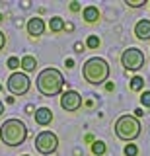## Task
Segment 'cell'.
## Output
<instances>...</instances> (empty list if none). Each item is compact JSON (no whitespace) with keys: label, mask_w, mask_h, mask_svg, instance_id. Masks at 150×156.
I'll return each mask as SVG.
<instances>
[{"label":"cell","mask_w":150,"mask_h":156,"mask_svg":"<svg viewBox=\"0 0 150 156\" xmlns=\"http://www.w3.org/2000/svg\"><path fill=\"white\" fill-rule=\"evenodd\" d=\"M35 86H37V92L45 98H53V96H59L65 88V76L59 68H43V70L37 74V80H35Z\"/></svg>","instance_id":"obj_1"},{"label":"cell","mask_w":150,"mask_h":156,"mask_svg":"<svg viewBox=\"0 0 150 156\" xmlns=\"http://www.w3.org/2000/svg\"><path fill=\"white\" fill-rule=\"evenodd\" d=\"M109 62L101 57H92L82 65V76L88 84H94V86H99L103 82H107L109 78Z\"/></svg>","instance_id":"obj_2"},{"label":"cell","mask_w":150,"mask_h":156,"mask_svg":"<svg viewBox=\"0 0 150 156\" xmlns=\"http://www.w3.org/2000/svg\"><path fill=\"white\" fill-rule=\"evenodd\" d=\"M26 139H27V127L23 121L12 117L0 125V140L6 146H20L26 143Z\"/></svg>","instance_id":"obj_3"},{"label":"cell","mask_w":150,"mask_h":156,"mask_svg":"<svg viewBox=\"0 0 150 156\" xmlns=\"http://www.w3.org/2000/svg\"><path fill=\"white\" fill-rule=\"evenodd\" d=\"M115 135L117 139L125 140V143H133L140 136V121L134 115H121L117 121H115Z\"/></svg>","instance_id":"obj_4"},{"label":"cell","mask_w":150,"mask_h":156,"mask_svg":"<svg viewBox=\"0 0 150 156\" xmlns=\"http://www.w3.org/2000/svg\"><path fill=\"white\" fill-rule=\"evenodd\" d=\"M6 86H8V92L12 96H26L31 88V80L26 72H12L6 80Z\"/></svg>","instance_id":"obj_5"},{"label":"cell","mask_w":150,"mask_h":156,"mask_svg":"<svg viewBox=\"0 0 150 156\" xmlns=\"http://www.w3.org/2000/svg\"><path fill=\"white\" fill-rule=\"evenodd\" d=\"M144 62H146V58H144V53L140 51L137 47H129L123 51V55H121V65L125 66V70H133L137 72L140 68L144 66Z\"/></svg>","instance_id":"obj_6"},{"label":"cell","mask_w":150,"mask_h":156,"mask_svg":"<svg viewBox=\"0 0 150 156\" xmlns=\"http://www.w3.org/2000/svg\"><path fill=\"white\" fill-rule=\"evenodd\" d=\"M35 148L41 154H53L59 148V136L53 133V131H41L35 136Z\"/></svg>","instance_id":"obj_7"},{"label":"cell","mask_w":150,"mask_h":156,"mask_svg":"<svg viewBox=\"0 0 150 156\" xmlns=\"http://www.w3.org/2000/svg\"><path fill=\"white\" fill-rule=\"evenodd\" d=\"M61 107L65 111H78L82 107V96L76 90H66L65 94L61 96Z\"/></svg>","instance_id":"obj_8"},{"label":"cell","mask_w":150,"mask_h":156,"mask_svg":"<svg viewBox=\"0 0 150 156\" xmlns=\"http://www.w3.org/2000/svg\"><path fill=\"white\" fill-rule=\"evenodd\" d=\"M45 22L39 18V16H33L27 20V23H26V29H27V33H30L31 37H41L43 33H45Z\"/></svg>","instance_id":"obj_9"},{"label":"cell","mask_w":150,"mask_h":156,"mask_svg":"<svg viewBox=\"0 0 150 156\" xmlns=\"http://www.w3.org/2000/svg\"><path fill=\"white\" fill-rule=\"evenodd\" d=\"M134 35L140 41H148L150 39V20H138L137 26H134Z\"/></svg>","instance_id":"obj_10"},{"label":"cell","mask_w":150,"mask_h":156,"mask_svg":"<svg viewBox=\"0 0 150 156\" xmlns=\"http://www.w3.org/2000/svg\"><path fill=\"white\" fill-rule=\"evenodd\" d=\"M33 117H35V123H37V125L47 127V125L53 121V111L49 109V107H39V109H35Z\"/></svg>","instance_id":"obj_11"},{"label":"cell","mask_w":150,"mask_h":156,"mask_svg":"<svg viewBox=\"0 0 150 156\" xmlns=\"http://www.w3.org/2000/svg\"><path fill=\"white\" fill-rule=\"evenodd\" d=\"M82 18H84V22H88V23L99 22V10H98V6H86L84 10H82Z\"/></svg>","instance_id":"obj_12"},{"label":"cell","mask_w":150,"mask_h":156,"mask_svg":"<svg viewBox=\"0 0 150 156\" xmlns=\"http://www.w3.org/2000/svg\"><path fill=\"white\" fill-rule=\"evenodd\" d=\"M20 68H23L26 72H33L37 68V58L33 55H23L20 58Z\"/></svg>","instance_id":"obj_13"},{"label":"cell","mask_w":150,"mask_h":156,"mask_svg":"<svg viewBox=\"0 0 150 156\" xmlns=\"http://www.w3.org/2000/svg\"><path fill=\"white\" fill-rule=\"evenodd\" d=\"M49 29H51V33H61V31H65V20L59 18V16L51 18V20H49Z\"/></svg>","instance_id":"obj_14"},{"label":"cell","mask_w":150,"mask_h":156,"mask_svg":"<svg viewBox=\"0 0 150 156\" xmlns=\"http://www.w3.org/2000/svg\"><path fill=\"white\" fill-rule=\"evenodd\" d=\"M105 143L103 140H94V143H92V152H94L96 156H103L105 154Z\"/></svg>","instance_id":"obj_15"},{"label":"cell","mask_w":150,"mask_h":156,"mask_svg":"<svg viewBox=\"0 0 150 156\" xmlns=\"http://www.w3.org/2000/svg\"><path fill=\"white\" fill-rule=\"evenodd\" d=\"M142 88H144V80L140 76H134L133 80H131V90L133 92H140Z\"/></svg>","instance_id":"obj_16"},{"label":"cell","mask_w":150,"mask_h":156,"mask_svg":"<svg viewBox=\"0 0 150 156\" xmlns=\"http://www.w3.org/2000/svg\"><path fill=\"white\" fill-rule=\"evenodd\" d=\"M99 45H101V41L98 35H88V39H86V47L88 49H98Z\"/></svg>","instance_id":"obj_17"},{"label":"cell","mask_w":150,"mask_h":156,"mask_svg":"<svg viewBox=\"0 0 150 156\" xmlns=\"http://www.w3.org/2000/svg\"><path fill=\"white\" fill-rule=\"evenodd\" d=\"M6 66L10 68V70L18 72V68H20V58H18V57H10V58H8V62H6Z\"/></svg>","instance_id":"obj_18"},{"label":"cell","mask_w":150,"mask_h":156,"mask_svg":"<svg viewBox=\"0 0 150 156\" xmlns=\"http://www.w3.org/2000/svg\"><path fill=\"white\" fill-rule=\"evenodd\" d=\"M123 152H125V156H137L138 154V148H137V144H127V146H125V150H123Z\"/></svg>","instance_id":"obj_19"},{"label":"cell","mask_w":150,"mask_h":156,"mask_svg":"<svg viewBox=\"0 0 150 156\" xmlns=\"http://www.w3.org/2000/svg\"><path fill=\"white\" fill-rule=\"evenodd\" d=\"M140 104L144 107H150V90H144L142 96H140Z\"/></svg>","instance_id":"obj_20"},{"label":"cell","mask_w":150,"mask_h":156,"mask_svg":"<svg viewBox=\"0 0 150 156\" xmlns=\"http://www.w3.org/2000/svg\"><path fill=\"white\" fill-rule=\"evenodd\" d=\"M127 6H131V8H140V6H144L146 4V0H127Z\"/></svg>","instance_id":"obj_21"},{"label":"cell","mask_w":150,"mask_h":156,"mask_svg":"<svg viewBox=\"0 0 150 156\" xmlns=\"http://www.w3.org/2000/svg\"><path fill=\"white\" fill-rule=\"evenodd\" d=\"M4 45H6V35H4V31H0V51L4 49Z\"/></svg>","instance_id":"obj_22"},{"label":"cell","mask_w":150,"mask_h":156,"mask_svg":"<svg viewBox=\"0 0 150 156\" xmlns=\"http://www.w3.org/2000/svg\"><path fill=\"white\" fill-rule=\"evenodd\" d=\"M70 10L72 12H80V2H70Z\"/></svg>","instance_id":"obj_23"},{"label":"cell","mask_w":150,"mask_h":156,"mask_svg":"<svg viewBox=\"0 0 150 156\" xmlns=\"http://www.w3.org/2000/svg\"><path fill=\"white\" fill-rule=\"evenodd\" d=\"M74 49H76V53H82V49H84V45H82V43H74Z\"/></svg>","instance_id":"obj_24"},{"label":"cell","mask_w":150,"mask_h":156,"mask_svg":"<svg viewBox=\"0 0 150 156\" xmlns=\"http://www.w3.org/2000/svg\"><path fill=\"white\" fill-rule=\"evenodd\" d=\"M65 65L68 66V68H72V66H74V61H72V58H66V62H65Z\"/></svg>","instance_id":"obj_25"},{"label":"cell","mask_w":150,"mask_h":156,"mask_svg":"<svg viewBox=\"0 0 150 156\" xmlns=\"http://www.w3.org/2000/svg\"><path fill=\"white\" fill-rule=\"evenodd\" d=\"M144 113H142V109H137V111H134V117H137V119H138V117H142Z\"/></svg>","instance_id":"obj_26"},{"label":"cell","mask_w":150,"mask_h":156,"mask_svg":"<svg viewBox=\"0 0 150 156\" xmlns=\"http://www.w3.org/2000/svg\"><path fill=\"white\" fill-rule=\"evenodd\" d=\"M86 143H94V136H92V135H86Z\"/></svg>","instance_id":"obj_27"},{"label":"cell","mask_w":150,"mask_h":156,"mask_svg":"<svg viewBox=\"0 0 150 156\" xmlns=\"http://www.w3.org/2000/svg\"><path fill=\"white\" fill-rule=\"evenodd\" d=\"M72 27H74L72 23H65V29H68V31H72Z\"/></svg>","instance_id":"obj_28"},{"label":"cell","mask_w":150,"mask_h":156,"mask_svg":"<svg viewBox=\"0 0 150 156\" xmlns=\"http://www.w3.org/2000/svg\"><path fill=\"white\" fill-rule=\"evenodd\" d=\"M4 113V101H0V115Z\"/></svg>","instance_id":"obj_29"},{"label":"cell","mask_w":150,"mask_h":156,"mask_svg":"<svg viewBox=\"0 0 150 156\" xmlns=\"http://www.w3.org/2000/svg\"><path fill=\"white\" fill-rule=\"evenodd\" d=\"M0 22H2V14H0Z\"/></svg>","instance_id":"obj_30"},{"label":"cell","mask_w":150,"mask_h":156,"mask_svg":"<svg viewBox=\"0 0 150 156\" xmlns=\"http://www.w3.org/2000/svg\"><path fill=\"white\" fill-rule=\"evenodd\" d=\"M0 92H2V84H0Z\"/></svg>","instance_id":"obj_31"},{"label":"cell","mask_w":150,"mask_h":156,"mask_svg":"<svg viewBox=\"0 0 150 156\" xmlns=\"http://www.w3.org/2000/svg\"><path fill=\"white\" fill-rule=\"evenodd\" d=\"M22 156H30V154H22Z\"/></svg>","instance_id":"obj_32"}]
</instances>
